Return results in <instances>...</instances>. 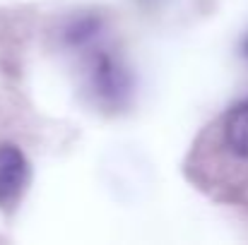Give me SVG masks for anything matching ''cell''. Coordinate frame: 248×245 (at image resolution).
I'll list each match as a JSON object with an SVG mask.
<instances>
[{
  "label": "cell",
  "instance_id": "cell-1",
  "mask_svg": "<svg viewBox=\"0 0 248 245\" xmlns=\"http://www.w3.org/2000/svg\"><path fill=\"white\" fill-rule=\"evenodd\" d=\"M92 84L106 103H121L130 94V75L106 53H96L92 60Z\"/></svg>",
  "mask_w": 248,
  "mask_h": 245
},
{
  "label": "cell",
  "instance_id": "cell-4",
  "mask_svg": "<svg viewBox=\"0 0 248 245\" xmlns=\"http://www.w3.org/2000/svg\"><path fill=\"white\" fill-rule=\"evenodd\" d=\"M96 29H99V19L82 17V19H78V22L68 29V41H70V43H84V41H89V39L96 34Z\"/></svg>",
  "mask_w": 248,
  "mask_h": 245
},
{
  "label": "cell",
  "instance_id": "cell-2",
  "mask_svg": "<svg viewBox=\"0 0 248 245\" xmlns=\"http://www.w3.org/2000/svg\"><path fill=\"white\" fill-rule=\"evenodd\" d=\"M29 180V163L15 144H0V207H12Z\"/></svg>",
  "mask_w": 248,
  "mask_h": 245
},
{
  "label": "cell",
  "instance_id": "cell-3",
  "mask_svg": "<svg viewBox=\"0 0 248 245\" xmlns=\"http://www.w3.org/2000/svg\"><path fill=\"white\" fill-rule=\"evenodd\" d=\"M224 137H227L229 149L236 157L248 159V101L229 113L227 125H224Z\"/></svg>",
  "mask_w": 248,
  "mask_h": 245
}]
</instances>
